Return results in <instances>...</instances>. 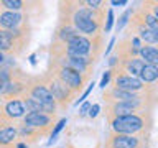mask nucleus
<instances>
[{
    "mask_svg": "<svg viewBox=\"0 0 158 148\" xmlns=\"http://www.w3.org/2000/svg\"><path fill=\"white\" fill-rule=\"evenodd\" d=\"M41 79H43V82L46 84V87L49 89V92H51V96H53L59 110H66V109L73 104L74 99L77 97V94H74L71 89H68L53 72L44 71L41 74Z\"/></svg>",
    "mask_w": 158,
    "mask_h": 148,
    "instance_id": "4",
    "label": "nucleus"
},
{
    "mask_svg": "<svg viewBox=\"0 0 158 148\" xmlns=\"http://www.w3.org/2000/svg\"><path fill=\"white\" fill-rule=\"evenodd\" d=\"M133 17H137L143 25H147L148 28H152V30H155V31H158V18H156L155 15H153L143 3H142L138 8H135Z\"/></svg>",
    "mask_w": 158,
    "mask_h": 148,
    "instance_id": "18",
    "label": "nucleus"
},
{
    "mask_svg": "<svg viewBox=\"0 0 158 148\" xmlns=\"http://www.w3.org/2000/svg\"><path fill=\"white\" fill-rule=\"evenodd\" d=\"M27 115L22 99H0V120L10 123L15 120H22Z\"/></svg>",
    "mask_w": 158,
    "mask_h": 148,
    "instance_id": "9",
    "label": "nucleus"
},
{
    "mask_svg": "<svg viewBox=\"0 0 158 148\" xmlns=\"http://www.w3.org/2000/svg\"><path fill=\"white\" fill-rule=\"evenodd\" d=\"M25 97H33L35 101L41 102L43 105H51V104H56L54 99L49 92V89L46 87V84L43 82L41 79V74L40 76H31V81H30V87H28V92Z\"/></svg>",
    "mask_w": 158,
    "mask_h": 148,
    "instance_id": "11",
    "label": "nucleus"
},
{
    "mask_svg": "<svg viewBox=\"0 0 158 148\" xmlns=\"http://www.w3.org/2000/svg\"><path fill=\"white\" fill-rule=\"evenodd\" d=\"M112 5H127L125 0H120V2H117V0H112Z\"/></svg>",
    "mask_w": 158,
    "mask_h": 148,
    "instance_id": "34",
    "label": "nucleus"
},
{
    "mask_svg": "<svg viewBox=\"0 0 158 148\" xmlns=\"http://www.w3.org/2000/svg\"><path fill=\"white\" fill-rule=\"evenodd\" d=\"M22 122L25 125L38 130L44 137V135H51V132L58 120L54 115H48V113H43V112H30L22 118Z\"/></svg>",
    "mask_w": 158,
    "mask_h": 148,
    "instance_id": "8",
    "label": "nucleus"
},
{
    "mask_svg": "<svg viewBox=\"0 0 158 148\" xmlns=\"http://www.w3.org/2000/svg\"><path fill=\"white\" fill-rule=\"evenodd\" d=\"M133 12H135V8H127L125 12L120 15V18L117 20V33H118V31H122L123 27H125V25L130 22V18H132Z\"/></svg>",
    "mask_w": 158,
    "mask_h": 148,
    "instance_id": "23",
    "label": "nucleus"
},
{
    "mask_svg": "<svg viewBox=\"0 0 158 148\" xmlns=\"http://www.w3.org/2000/svg\"><path fill=\"white\" fill-rule=\"evenodd\" d=\"M107 122L114 133H123V135L148 138L153 128V113L152 110H142V112L130 113V115L115 117Z\"/></svg>",
    "mask_w": 158,
    "mask_h": 148,
    "instance_id": "2",
    "label": "nucleus"
},
{
    "mask_svg": "<svg viewBox=\"0 0 158 148\" xmlns=\"http://www.w3.org/2000/svg\"><path fill=\"white\" fill-rule=\"evenodd\" d=\"M112 79H110V86L115 89H120V91L125 92H147L152 91V89H156V86H148V84H143L140 77H133L128 76L125 72H110Z\"/></svg>",
    "mask_w": 158,
    "mask_h": 148,
    "instance_id": "7",
    "label": "nucleus"
},
{
    "mask_svg": "<svg viewBox=\"0 0 158 148\" xmlns=\"http://www.w3.org/2000/svg\"><path fill=\"white\" fill-rule=\"evenodd\" d=\"M66 125V118H61V120H58L56 122V125H54L53 128V132H51V135H49V142H48V145H51V143L56 140V137L59 135V132L63 130V127Z\"/></svg>",
    "mask_w": 158,
    "mask_h": 148,
    "instance_id": "24",
    "label": "nucleus"
},
{
    "mask_svg": "<svg viewBox=\"0 0 158 148\" xmlns=\"http://www.w3.org/2000/svg\"><path fill=\"white\" fill-rule=\"evenodd\" d=\"M110 79H112L110 71H106V72L102 74V79H101V82H99V87H101V89H106L109 84H110Z\"/></svg>",
    "mask_w": 158,
    "mask_h": 148,
    "instance_id": "27",
    "label": "nucleus"
},
{
    "mask_svg": "<svg viewBox=\"0 0 158 148\" xmlns=\"http://www.w3.org/2000/svg\"><path fill=\"white\" fill-rule=\"evenodd\" d=\"M64 44V51L69 54H76V56L82 58H91L94 61H97V58L104 53V41L102 35L97 36H84V35H77V36L71 38L68 43Z\"/></svg>",
    "mask_w": 158,
    "mask_h": 148,
    "instance_id": "3",
    "label": "nucleus"
},
{
    "mask_svg": "<svg viewBox=\"0 0 158 148\" xmlns=\"http://www.w3.org/2000/svg\"><path fill=\"white\" fill-rule=\"evenodd\" d=\"M112 25H114V12H112V8H109L107 10V20H106V27H104V31L109 33L112 30Z\"/></svg>",
    "mask_w": 158,
    "mask_h": 148,
    "instance_id": "26",
    "label": "nucleus"
},
{
    "mask_svg": "<svg viewBox=\"0 0 158 148\" xmlns=\"http://www.w3.org/2000/svg\"><path fill=\"white\" fill-rule=\"evenodd\" d=\"M0 51H2L5 56H13V58L20 56L18 48H17V44H15L13 35L10 30L0 28Z\"/></svg>",
    "mask_w": 158,
    "mask_h": 148,
    "instance_id": "16",
    "label": "nucleus"
},
{
    "mask_svg": "<svg viewBox=\"0 0 158 148\" xmlns=\"http://www.w3.org/2000/svg\"><path fill=\"white\" fill-rule=\"evenodd\" d=\"M140 79L143 84H148V86H155L158 82V66H153V64H145L143 66V71L140 74Z\"/></svg>",
    "mask_w": 158,
    "mask_h": 148,
    "instance_id": "20",
    "label": "nucleus"
},
{
    "mask_svg": "<svg viewBox=\"0 0 158 148\" xmlns=\"http://www.w3.org/2000/svg\"><path fill=\"white\" fill-rule=\"evenodd\" d=\"M5 61H7V58H5V54L0 51V66H5Z\"/></svg>",
    "mask_w": 158,
    "mask_h": 148,
    "instance_id": "33",
    "label": "nucleus"
},
{
    "mask_svg": "<svg viewBox=\"0 0 158 148\" xmlns=\"http://www.w3.org/2000/svg\"><path fill=\"white\" fill-rule=\"evenodd\" d=\"M135 112H142L137 110L130 102H115V104H106L104 107V113H106L107 120H112L115 117H123V115H130Z\"/></svg>",
    "mask_w": 158,
    "mask_h": 148,
    "instance_id": "15",
    "label": "nucleus"
},
{
    "mask_svg": "<svg viewBox=\"0 0 158 148\" xmlns=\"http://www.w3.org/2000/svg\"><path fill=\"white\" fill-rule=\"evenodd\" d=\"M128 25H130V33H133L137 38H140L142 43L150 44V46H155V44H158V31H155V30H152V28H148L147 25H143L137 17H133V15H132V18H130V22H128Z\"/></svg>",
    "mask_w": 158,
    "mask_h": 148,
    "instance_id": "13",
    "label": "nucleus"
},
{
    "mask_svg": "<svg viewBox=\"0 0 158 148\" xmlns=\"http://www.w3.org/2000/svg\"><path fill=\"white\" fill-rule=\"evenodd\" d=\"M143 46V43L140 41V38H137L135 35H128V36L122 38L118 41L117 48H115V58L118 63H123L127 59L132 58H138L140 49Z\"/></svg>",
    "mask_w": 158,
    "mask_h": 148,
    "instance_id": "10",
    "label": "nucleus"
},
{
    "mask_svg": "<svg viewBox=\"0 0 158 148\" xmlns=\"http://www.w3.org/2000/svg\"><path fill=\"white\" fill-rule=\"evenodd\" d=\"M18 143L17 127L7 125L0 128V148H15Z\"/></svg>",
    "mask_w": 158,
    "mask_h": 148,
    "instance_id": "17",
    "label": "nucleus"
},
{
    "mask_svg": "<svg viewBox=\"0 0 158 148\" xmlns=\"http://www.w3.org/2000/svg\"><path fill=\"white\" fill-rule=\"evenodd\" d=\"M15 148H28V145L27 143H17V146Z\"/></svg>",
    "mask_w": 158,
    "mask_h": 148,
    "instance_id": "35",
    "label": "nucleus"
},
{
    "mask_svg": "<svg viewBox=\"0 0 158 148\" xmlns=\"http://www.w3.org/2000/svg\"><path fill=\"white\" fill-rule=\"evenodd\" d=\"M106 8L92 10L86 2H59V23H69L84 36L102 35L106 27Z\"/></svg>",
    "mask_w": 158,
    "mask_h": 148,
    "instance_id": "1",
    "label": "nucleus"
},
{
    "mask_svg": "<svg viewBox=\"0 0 158 148\" xmlns=\"http://www.w3.org/2000/svg\"><path fill=\"white\" fill-rule=\"evenodd\" d=\"M30 23L28 17L22 12H10L0 7V28L3 30H17L23 25Z\"/></svg>",
    "mask_w": 158,
    "mask_h": 148,
    "instance_id": "14",
    "label": "nucleus"
},
{
    "mask_svg": "<svg viewBox=\"0 0 158 148\" xmlns=\"http://www.w3.org/2000/svg\"><path fill=\"white\" fill-rule=\"evenodd\" d=\"M17 132H18V138H20V140H23V142H27V145H28V143L38 142V138L43 137L38 130H35V128L25 125L23 122H20L17 125Z\"/></svg>",
    "mask_w": 158,
    "mask_h": 148,
    "instance_id": "19",
    "label": "nucleus"
},
{
    "mask_svg": "<svg viewBox=\"0 0 158 148\" xmlns=\"http://www.w3.org/2000/svg\"><path fill=\"white\" fill-rule=\"evenodd\" d=\"M145 142L147 138H142V137H132V135L110 132L106 148H145Z\"/></svg>",
    "mask_w": 158,
    "mask_h": 148,
    "instance_id": "12",
    "label": "nucleus"
},
{
    "mask_svg": "<svg viewBox=\"0 0 158 148\" xmlns=\"http://www.w3.org/2000/svg\"><path fill=\"white\" fill-rule=\"evenodd\" d=\"M89 110H91V104H89V102H84L82 105H81V109H79V117L89 115Z\"/></svg>",
    "mask_w": 158,
    "mask_h": 148,
    "instance_id": "28",
    "label": "nucleus"
},
{
    "mask_svg": "<svg viewBox=\"0 0 158 148\" xmlns=\"http://www.w3.org/2000/svg\"><path fill=\"white\" fill-rule=\"evenodd\" d=\"M92 87H94V81H92V84H89V87H87V89H86V91H84V92H82V96H81V97H79V99H77V101H76V104H79V102H84V101H86V97L89 96V92H91V91H92Z\"/></svg>",
    "mask_w": 158,
    "mask_h": 148,
    "instance_id": "30",
    "label": "nucleus"
},
{
    "mask_svg": "<svg viewBox=\"0 0 158 148\" xmlns=\"http://www.w3.org/2000/svg\"><path fill=\"white\" fill-rule=\"evenodd\" d=\"M46 71L53 72L59 81H61L68 89H71L74 94H79L82 91V87L89 82V79L92 76H86V74H81L77 71H74L71 68H66V66H59V64H54V63H48V69Z\"/></svg>",
    "mask_w": 158,
    "mask_h": 148,
    "instance_id": "5",
    "label": "nucleus"
},
{
    "mask_svg": "<svg viewBox=\"0 0 158 148\" xmlns=\"http://www.w3.org/2000/svg\"><path fill=\"white\" fill-rule=\"evenodd\" d=\"M99 110H101V105H99V104H92V105H91V110H89V117L96 118V117L99 115Z\"/></svg>",
    "mask_w": 158,
    "mask_h": 148,
    "instance_id": "29",
    "label": "nucleus"
},
{
    "mask_svg": "<svg viewBox=\"0 0 158 148\" xmlns=\"http://www.w3.org/2000/svg\"><path fill=\"white\" fill-rule=\"evenodd\" d=\"M138 56L145 61V64H153V66H158V48L156 46L143 44Z\"/></svg>",
    "mask_w": 158,
    "mask_h": 148,
    "instance_id": "21",
    "label": "nucleus"
},
{
    "mask_svg": "<svg viewBox=\"0 0 158 148\" xmlns=\"http://www.w3.org/2000/svg\"><path fill=\"white\" fill-rule=\"evenodd\" d=\"M114 43H115V38H112V39H110V43H109V46H107L106 49H104V54H106V56H107V54L112 51V48H114Z\"/></svg>",
    "mask_w": 158,
    "mask_h": 148,
    "instance_id": "31",
    "label": "nucleus"
},
{
    "mask_svg": "<svg viewBox=\"0 0 158 148\" xmlns=\"http://www.w3.org/2000/svg\"><path fill=\"white\" fill-rule=\"evenodd\" d=\"M10 72H12L10 74V86L7 89V92L0 99H23L28 92L31 76L17 66H12V71Z\"/></svg>",
    "mask_w": 158,
    "mask_h": 148,
    "instance_id": "6",
    "label": "nucleus"
},
{
    "mask_svg": "<svg viewBox=\"0 0 158 148\" xmlns=\"http://www.w3.org/2000/svg\"><path fill=\"white\" fill-rule=\"evenodd\" d=\"M30 63H31V66H36V54H30Z\"/></svg>",
    "mask_w": 158,
    "mask_h": 148,
    "instance_id": "32",
    "label": "nucleus"
},
{
    "mask_svg": "<svg viewBox=\"0 0 158 148\" xmlns=\"http://www.w3.org/2000/svg\"><path fill=\"white\" fill-rule=\"evenodd\" d=\"M143 5L158 18V0H147V2H143Z\"/></svg>",
    "mask_w": 158,
    "mask_h": 148,
    "instance_id": "25",
    "label": "nucleus"
},
{
    "mask_svg": "<svg viewBox=\"0 0 158 148\" xmlns=\"http://www.w3.org/2000/svg\"><path fill=\"white\" fill-rule=\"evenodd\" d=\"M25 2L22 0H0V7L5 10H10V12H20V10L25 8Z\"/></svg>",
    "mask_w": 158,
    "mask_h": 148,
    "instance_id": "22",
    "label": "nucleus"
}]
</instances>
